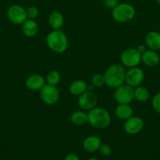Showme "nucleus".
<instances>
[{"instance_id":"1","label":"nucleus","mask_w":160,"mask_h":160,"mask_svg":"<svg viewBox=\"0 0 160 160\" xmlns=\"http://www.w3.org/2000/svg\"><path fill=\"white\" fill-rule=\"evenodd\" d=\"M125 67L120 64H112L105 70L104 76L105 78V84L111 88H117L125 83Z\"/></svg>"},{"instance_id":"2","label":"nucleus","mask_w":160,"mask_h":160,"mask_svg":"<svg viewBox=\"0 0 160 160\" xmlns=\"http://www.w3.org/2000/svg\"><path fill=\"white\" fill-rule=\"evenodd\" d=\"M88 123L97 129H105L110 125L111 117L109 112L102 107H94L88 111Z\"/></svg>"},{"instance_id":"3","label":"nucleus","mask_w":160,"mask_h":160,"mask_svg":"<svg viewBox=\"0 0 160 160\" xmlns=\"http://www.w3.org/2000/svg\"><path fill=\"white\" fill-rule=\"evenodd\" d=\"M45 42L50 50L56 53H62L68 47V40L61 30H53L47 34Z\"/></svg>"},{"instance_id":"4","label":"nucleus","mask_w":160,"mask_h":160,"mask_svg":"<svg viewBox=\"0 0 160 160\" xmlns=\"http://www.w3.org/2000/svg\"><path fill=\"white\" fill-rule=\"evenodd\" d=\"M136 15V9L130 3H119L111 12L112 18L119 23H126L133 20Z\"/></svg>"},{"instance_id":"5","label":"nucleus","mask_w":160,"mask_h":160,"mask_svg":"<svg viewBox=\"0 0 160 160\" xmlns=\"http://www.w3.org/2000/svg\"><path fill=\"white\" fill-rule=\"evenodd\" d=\"M121 63L123 67L132 68L141 63V54L135 48H128L122 51L120 55Z\"/></svg>"},{"instance_id":"6","label":"nucleus","mask_w":160,"mask_h":160,"mask_svg":"<svg viewBox=\"0 0 160 160\" xmlns=\"http://www.w3.org/2000/svg\"><path fill=\"white\" fill-rule=\"evenodd\" d=\"M115 100L118 104H130L134 99V88L126 84H123L115 88Z\"/></svg>"},{"instance_id":"7","label":"nucleus","mask_w":160,"mask_h":160,"mask_svg":"<svg viewBox=\"0 0 160 160\" xmlns=\"http://www.w3.org/2000/svg\"><path fill=\"white\" fill-rule=\"evenodd\" d=\"M40 98L45 104L54 105L58 102L60 98V93L56 86L45 84L39 92Z\"/></svg>"},{"instance_id":"8","label":"nucleus","mask_w":160,"mask_h":160,"mask_svg":"<svg viewBox=\"0 0 160 160\" xmlns=\"http://www.w3.org/2000/svg\"><path fill=\"white\" fill-rule=\"evenodd\" d=\"M7 17L11 23L14 24H23L28 20L26 9L20 5H13L7 10Z\"/></svg>"},{"instance_id":"9","label":"nucleus","mask_w":160,"mask_h":160,"mask_svg":"<svg viewBox=\"0 0 160 160\" xmlns=\"http://www.w3.org/2000/svg\"><path fill=\"white\" fill-rule=\"evenodd\" d=\"M97 97L93 92L86 91L78 96L77 103L82 110L89 111L97 105Z\"/></svg>"},{"instance_id":"10","label":"nucleus","mask_w":160,"mask_h":160,"mask_svg":"<svg viewBox=\"0 0 160 160\" xmlns=\"http://www.w3.org/2000/svg\"><path fill=\"white\" fill-rule=\"evenodd\" d=\"M144 79V73L143 70L139 67H132L130 68L125 73V84L132 88H136L140 86Z\"/></svg>"},{"instance_id":"11","label":"nucleus","mask_w":160,"mask_h":160,"mask_svg":"<svg viewBox=\"0 0 160 160\" xmlns=\"http://www.w3.org/2000/svg\"><path fill=\"white\" fill-rule=\"evenodd\" d=\"M144 128V121L139 117L132 116L128 120H125L123 128L126 134L135 135L141 132Z\"/></svg>"},{"instance_id":"12","label":"nucleus","mask_w":160,"mask_h":160,"mask_svg":"<svg viewBox=\"0 0 160 160\" xmlns=\"http://www.w3.org/2000/svg\"><path fill=\"white\" fill-rule=\"evenodd\" d=\"M45 79L40 74L30 75L25 81L27 88L31 91H40L45 85Z\"/></svg>"},{"instance_id":"13","label":"nucleus","mask_w":160,"mask_h":160,"mask_svg":"<svg viewBox=\"0 0 160 160\" xmlns=\"http://www.w3.org/2000/svg\"><path fill=\"white\" fill-rule=\"evenodd\" d=\"M101 139L96 135H89L83 142V149L88 152H95L98 151L101 145Z\"/></svg>"},{"instance_id":"14","label":"nucleus","mask_w":160,"mask_h":160,"mask_svg":"<svg viewBox=\"0 0 160 160\" xmlns=\"http://www.w3.org/2000/svg\"><path fill=\"white\" fill-rule=\"evenodd\" d=\"M159 60V56L155 50H146L143 54H141V62L147 67H155L158 64Z\"/></svg>"},{"instance_id":"15","label":"nucleus","mask_w":160,"mask_h":160,"mask_svg":"<svg viewBox=\"0 0 160 160\" xmlns=\"http://www.w3.org/2000/svg\"><path fill=\"white\" fill-rule=\"evenodd\" d=\"M116 117L121 120H126L133 116V108L129 104H119L115 109Z\"/></svg>"},{"instance_id":"16","label":"nucleus","mask_w":160,"mask_h":160,"mask_svg":"<svg viewBox=\"0 0 160 160\" xmlns=\"http://www.w3.org/2000/svg\"><path fill=\"white\" fill-rule=\"evenodd\" d=\"M145 43L150 49H160V33L157 31H150L145 36Z\"/></svg>"},{"instance_id":"17","label":"nucleus","mask_w":160,"mask_h":160,"mask_svg":"<svg viewBox=\"0 0 160 160\" xmlns=\"http://www.w3.org/2000/svg\"><path fill=\"white\" fill-rule=\"evenodd\" d=\"M22 31L26 37H35L39 31V26L35 20L28 19L25 20L22 24Z\"/></svg>"},{"instance_id":"18","label":"nucleus","mask_w":160,"mask_h":160,"mask_svg":"<svg viewBox=\"0 0 160 160\" xmlns=\"http://www.w3.org/2000/svg\"><path fill=\"white\" fill-rule=\"evenodd\" d=\"M88 84L83 80H75V81L70 84L69 87V92L72 95L79 96L83 93L87 91Z\"/></svg>"},{"instance_id":"19","label":"nucleus","mask_w":160,"mask_h":160,"mask_svg":"<svg viewBox=\"0 0 160 160\" xmlns=\"http://www.w3.org/2000/svg\"><path fill=\"white\" fill-rule=\"evenodd\" d=\"M64 17L61 12L58 11H53V12H51L48 19L49 24L53 30L61 29L64 24Z\"/></svg>"},{"instance_id":"20","label":"nucleus","mask_w":160,"mask_h":160,"mask_svg":"<svg viewBox=\"0 0 160 160\" xmlns=\"http://www.w3.org/2000/svg\"><path fill=\"white\" fill-rule=\"evenodd\" d=\"M71 121L76 126H83L88 122V115L84 110H77L71 115Z\"/></svg>"},{"instance_id":"21","label":"nucleus","mask_w":160,"mask_h":160,"mask_svg":"<svg viewBox=\"0 0 160 160\" xmlns=\"http://www.w3.org/2000/svg\"><path fill=\"white\" fill-rule=\"evenodd\" d=\"M149 97H150V92L145 87L140 85L134 88V99L141 102H144L148 100Z\"/></svg>"},{"instance_id":"22","label":"nucleus","mask_w":160,"mask_h":160,"mask_svg":"<svg viewBox=\"0 0 160 160\" xmlns=\"http://www.w3.org/2000/svg\"><path fill=\"white\" fill-rule=\"evenodd\" d=\"M61 79V74L56 70H51L49 72L45 78V81L48 84L53 86H56L60 83Z\"/></svg>"},{"instance_id":"23","label":"nucleus","mask_w":160,"mask_h":160,"mask_svg":"<svg viewBox=\"0 0 160 160\" xmlns=\"http://www.w3.org/2000/svg\"><path fill=\"white\" fill-rule=\"evenodd\" d=\"M91 84L94 88H101L105 84V78L104 74L96 73L91 79Z\"/></svg>"},{"instance_id":"24","label":"nucleus","mask_w":160,"mask_h":160,"mask_svg":"<svg viewBox=\"0 0 160 160\" xmlns=\"http://www.w3.org/2000/svg\"><path fill=\"white\" fill-rule=\"evenodd\" d=\"M27 17L30 20H35L39 15V11L36 6H30L26 9Z\"/></svg>"},{"instance_id":"25","label":"nucleus","mask_w":160,"mask_h":160,"mask_svg":"<svg viewBox=\"0 0 160 160\" xmlns=\"http://www.w3.org/2000/svg\"><path fill=\"white\" fill-rule=\"evenodd\" d=\"M152 105L154 110H155V112L160 113V92H158V94H156V95L153 97Z\"/></svg>"},{"instance_id":"26","label":"nucleus","mask_w":160,"mask_h":160,"mask_svg":"<svg viewBox=\"0 0 160 160\" xmlns=\"http://www.w3.org/2000/svg\"><path fill=\"white\" fill-rule=\"evenodd\" d=\"M98 151L100 152V153L103 156H110L111 153V148L109 145H108V144L102 143Z\"/></svg>"},{"instance_id":"27","label":"nucleus","mask_w":160,"mask_h":160,"mask_svg":"<svg viewBox=\"0 0 160 160\" xmlns=\"http://www.w3.org/2000/svg\"><path fill=\"white\" fill-rule=\"evenodd\" d=\"M119 4V0H104V5L108 9H113Z\"/></svg>"},{"instance_id":"28","label":"nucleus","mask_w":160,"mask_h":160,"mask_svg":"<svg viewBox=\"0 0 160 160\" xmlns=\"http://www.w3.org/2000/svg\"><path fill=\"white\" fill-rule=\"evenodd\" d=\"M64 160H80V159L75 153H68L66 155Z\"/></svg>"},{"instance_id":"29","label":"nucleus","mask_w":160,"mask_h":160,"mask_svg":"<svg viewBox=\"0 0 160 160\" xmlns=\"http://www.w3.org/2000/svg\"><path fill=\"white\" fill-rule=\"evenodd\" d=\"M136 48V50H137V51L141 53V54H143V53L146 51V47L144 46V45H138L137 48Z\"/></svg>"},{"instance_id":"30","label":"nucleus","mask_w":160,"mask_h":160,"mask_svg":"<svg viewBox=\"0 0 160 160\" xmlns=\"http://www.w3.org/2000/svg\"><path fill=\"white\" fill-rule=\"evenodd\" d=\"M88 160H99V159H97V158H93H93H89V159H88Z\"/></svg>"},{"instance_id":"31","label":"nucleus","mask_w":160,"mask_h":160,"mask_svg":"<svg viewBox=\"0 0 160 160\" xmlns=\"http://www.w3.org/2000/svg\"><path fill=\"white\" fill-rule=\"evenodd\" d=\"M156 2L158 3V4L160 5V0H156Z\"/></svg>"}]
</instances>
